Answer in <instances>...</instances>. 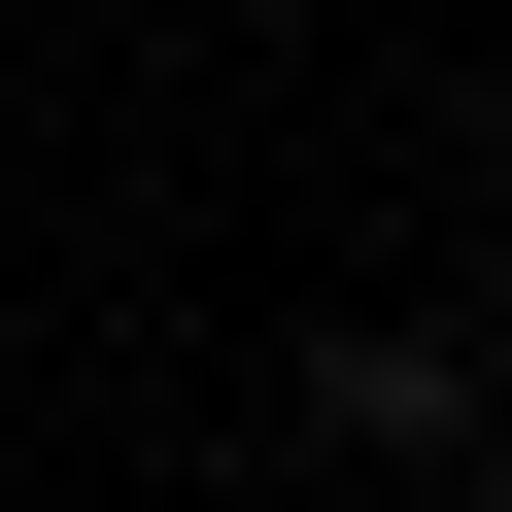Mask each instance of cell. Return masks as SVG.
Segmentation results:
<instances>
[{"label": "cell", "mask_w": 512, "mask_h": 512, "mask_svg": "<svg viewBox=\"0 0 512 512\" xmlns=\"http://www.w3.org/2000/svg\"><path fill=\"white\" fill-rule=\"evenodd\" d=\"M274 444H308V478H444V512H512V444H478V342H444V308H308V342H274Z\"/></svg>", "instance_id": "1"}, {"label": "cell", "mask_w": 512, "mask_h": 512, "mask_svg": "<svg viewBox=\"0 0 512 512\" xmlns=\"http://www.w3.org/2000/svg\"><path fill=\"white\" fill-rule=\"evenodd\" d=\"M444 342H478V444H512V239H444Z\"/></svg>", "instance_id": "2"}]
</instances>
